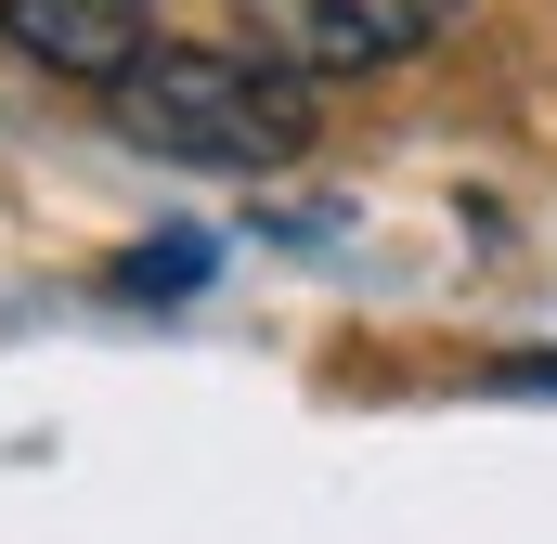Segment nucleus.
Instances as JSON below:
<instances>
[{
	"instance_id": "nucleus-1",
	"label": "nucleus",
	"mask_w": 557,
	"mask_h": 544,
	"mask_svg": "<svg viewBox=\"0 0 557 544\" xmlns=\"http://www.w3.org/2000/svg\"><path fill=\"white\" fill-rule=\"evenodd\" d=\"M117 131L169 169H285L311 143V78L273 52H143L117 78Z\"/></svg>"
},
{
	"instance_id": "nucleus-2",
	"label": "nucleus",
	"mask_w": 557,
	"mask_h": 544,
	"mask_svg": "<svg viewBox=\"0 0 557 544\" xmlns=\"http://www.w3.org/2000/svg\"><path fill=\"white\" fill-rule=\"evenodd\" d=\"M0 39L78 91H117L143 52H156V13L143 0H0Z\"/></svg>"
},
{
	"instance_id": "nucleus-3",
	"label": "nucleus",
	"mask_w": 557,
	"mask_h": 544,
	"mask_svg": "<svg viewBox=\"0 0 557 544\" xmlns=\"http://www.w3.org/2000/svg\"><path fill=\"white\" fill-rule=\"evenodd\" d=\"M247 26H260V52H273L285 78H337V65L403 52V13L389 0H247Z\"/></svg>"
},
{
	"instance_id": "nucleus-4",
	"label": "nucleus",
	"mask_w": 557,
	"mask_h": 544,
	"mask_svg": "<svg viewBox=\"0 0 557 544\" xmlns=\"http://www.w3.org/2000/svg\"><path fill=\"white\" fill-rule=\"evenodd\" d=\"M389 13H403V39H428V26H454L467 0H389Z\"/></svg>"
}]
</instances>
